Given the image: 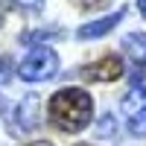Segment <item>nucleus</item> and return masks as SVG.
<instances>
[{
    "mask_svg": "<svg viewBox=\"0 0 146 146\" xmlns=\"http://www.w3.org/2000/svg\"><path fill=\"white\" fill-rule=\"evenodd\" d=\"M12 76V64H9V58H0V85H6Z\"/></svg>",
    "mask_w": 146,
    "mask_h": 146,
    "instance_id": "obj_12",
    "label": "nucleus"
},
{
    "mask_svg": "<svg viewBox=\"0 0 146 146\" xmlns=\"http://www.w3.org/2000/svg\"><path fill=\"white\" fill-rule=\"evenodd\" d=\"M126 18V9H120V12H114V15H105V18H96V21H91V23H85V27H79L76 29V38H82V41H94V38H102V35H108L120 21Z\"/></svg>",
    "mask_w": 146,
    "mask_h": 146,
    "instance_id": "obj_6",
    "label": "nucleus"
},
{
    "mask_svg": "<svg viewBox=\"0 0 146 146\" xmlns=\"http://www.w3.org/2000/svg\"><path fill=\"white\" fill-rule=\"evenodd\" d=\"M29 146H53L50 140H35V143H29Z\"/></svg>",
    "mask_w": 146,
    "mask_h": 146,
    "instance_id": "obj_14",
    "label": "nucleus"
},
{
    "mask_svg": "<svg viewBox=\"0 0 146 146\" xmlns=\"http://www.w3.org/2000/svg\"><path fill=\"white\" fill-rule=\"evenodd\" d=\"M56 73H58V56L50 47H35L18 64V76L23 82H47V79H53Z\"/></svg>",
    "mask_w": 146,
    "mask_h": 146,
    "instance_id": "obj_2",
    "label": "nucleus"
},
{
    "mask_svg": "<svg viewBox=\"0 0 146 146\" xmlns=\"http://www.w3.org/2000/svg\"><path fill=\"white\" fill-rule=\"evenodd\" d=\"M123 50H126V56H129L135 64L146 67V35H143V32L126 35V38H123Z\"/></svg>",
    "mask_w": 146,
    "mask_h": 146,
    "instance_id": "obj_7",
    "label": "nucleus"
},
{
    "mask_svg": "<svg viewBox=\"0 0 146 146\" xmlns=\"http://www.w3.org/2000/svg\"><path fill=\"white\" fill-rule=\"evenodd\" d=\"M137 9H140V15L146 18V0H137Z\"/></svg>",
    "mask_w": 146,
    "mask_h": 146,
    "instance_id": "obj_13",
    "label": "nucleus"
},
{
    "mask_svg": "<svg viewBox=\"0 0 146 146\" xmlns=\"http://www.w3.org/2000/svg\"><path fill=\"white\" fill-rule=\"evenodd\" d=\"M123 117L135 137H146V88L135 85L123 96Z\"/></svg>",
    "mask_w": 146,
    "mask_h": 146,
    "instance_id": "obj_3",
    "label": "nucleus"
},
{
    "mask_svg": "<svg viewBox=\"0 0 146 146\" xmlns=\"http://www.w3.org/2000/svg\"><path fill=\"white\" fill-rule=\"evenodd\" d=\"M50 35H58V29H35V32H27V35H23V44H38V41H47V38H50Z\"/></svg>",
    "mask_w": 146,
    "mask_h": 146,
    "instance_id": "obj_9",
    "label": "nucleus"
},
{
    "mask_svg": "<svg viewBox=\"0 0 146 146\" xmlns=\"http://www.w3.org/2000/svg\"><path fill=\"white\" fill-rule=\"evenodd\" d=\"M94 117V100L88 91L82 88H64L50 96V120L58 131L64 135H76Z\"/></svg>",
    "mask_w": 146,
    "mask_h": 146,
    "instance_id": "obj_1",
    "label": "nucleus"
},
{
    "mask_svg": "<svg viewBox=\"0 0 146 146\" xmlns=\"http://www.w3.org/2000/svg\"><path fill=\"white\" fill-rule=\"evenodd\" d=\"M12 6L21 12H29V15H38L44 9V0H12Z\"/></svg>",
    "mask_w": 146,
    "mask_h": 146,
    "instance_id": "obj_10",
    "label": "nucleus"
},
{
    "mask_svg": "<svg viewBox=\"0 0 146 146\" xmlns=\"http://www.w3.org/2000/svg\"><path fill=\"white\" fill-rule=\"evenodd\" d=\"M76 146H91V143H76Z\"/></svg>",
    "mask_w": 146,
    "mask_h": 146,
    "instance_id": "obj_15",
    "label": "nucleus"
},
{
    "mask_svg": "<svg viewBox=\"0 0 146 146\" xmlns=\"http://www.w3.org/2000/svg\"><path fill=\"white\" fill-rule=\"evenodd\" d=\"M117 135V120L111 114H102L100 120H96V137H102V140H111Z\"/></svg>",
    "mask_w": 146,
    "mask_h": 146,
    "instance_id": "obj_8",
    "label": "nucleus"
},
{
    "mask_svg": "<svg viewBox=\"0 0 146 146\" xmlns=\"http://www.w3.org/2000/svg\"><path fill=\"white\" fill-rule=\"evenodd\" d=\"M123 73H126V64L117 56H105L100 62H91V64L79 67V79H85V82H114Z\"/></svg>",
    "mask_w": 146,
    "mask_h": 146,
    "instance_id": "obj_5",
    "label": "nucleus"
},
{
    "mask_svg": "<svg viewBox=\"0 0 146 146\" xmlns=\"http://www.w3.org/2000/svg\"><path fill=\"white\" fill-rule=\"evenodd\" d=\"M73 6H79L82 12H96V9H102V6H108L111 0H70Z\"/></svg>",
    "mask_w": 146,
    "mask_h": 146,
    "instance_id": "obj_11",
    "label": "nucleus"
},
{
    "mask_svg": "<svg viewBox=\"0 0 146 146\" xmlns=\"http://www.w3.org/2000/svg\"><path fill=\"white\" fill-rule=\"evenodd\" d=\"M41 100L35 94H29V96H23V100L18 102V108L12 111V117L6 120L9 123V129H12V135H27V131H32V129H38L41 126Z\"/></svg>",
    "mask_w": 146,
    "mask_h": 146,
    "instance_id": "obj_4",
    "label": "nucleus"
}]
</instances>
